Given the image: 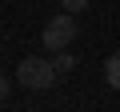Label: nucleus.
<instances>
[{
  "label": "nucleus",
  "instance_id": "obj_1",
  "mask_svg": "<svg viewBox=\"0 0 120 112\" xmlns=\"http://www.w3.org/2000/svg\"><path fill=\"white\" fill-rule=\"evenodd\" d=\"M56 64L52 60H40V56H28V60H20L16 64V84H24V88H52L56 84Z\"/></svg>",
  "mask_w": 120,
  "mask_h": 112
},
{
  "label": "nucleus",
  "instance_id": "obj_2",
  "mask_svg": "<svg viewBox=\"0 0 120 112\" xmlns=\"http://www.w3.org/2000/svg\"><path fill=\"white\" fill-rule=\"evenodd\" d=\"M72 40H76V20H72V12H60L56 20L44 24V48H48V52H68Z\"/></svg>",
  "mask_w": 120,
  "mask_h": 112
},
{
  "label": "nucleus",
  "instance_id": "obj_3",
  "mask_svg": "<svg viewBox=\"0 0 120 112\" xmlns=\"http://www.w3.org/2000/svg\"><path fill=\"white\" fill-rule=\"evenodd\" d=\"M104 80H108V88L120 92V52H112L108 60H104Z\"/></svg>",
  "mask_w": 120,
  "mask_h": 112
},
{
  "label": "nucleus",
  "instance_id": "obj_4",
  "mask_svg": "<svg viewBox=\"0 0 120 112\" xmlns=\"http://www.w3.org/2000/svg\"><path fill=\"white\" fill-rule=\"evenodd\" d=\"M52 64H56V72H60V76H68V72L76 68V56H68V52H56V60H52Z\"/></svg>",
  "mask_w": 120,
  "mask_h": 112
},
{
  "label": "nucleus",
  "instance_id": "obj_5",
  "mask_svg": "<svg viewBox=\"0 0 120 112\" xmlns=\"http://www.w3.org/2000/svg\"><path fill=\"white\" fill-rule=\"evenodd\" d=\"M60 8L76 16V12H84V8H88V0H60Z\"/></svg>",
  "mask_w": 120,
  "mask_h": 112
},
{
  "label": "nucleus",
  "instance_id": "obj_6",
  "mask_svg": "<svg viewBox=\"0 0 120 112\" xmlns=\"http://www.w3.org/2000/svg\"><path fill=\"white\" fill-rule=\"evenodd\" d=\"M8 96V80H4V72H0V100Z\"/></svg>",
  "mask_w": 120,
  "mask_h": 112
}]
</instances>
